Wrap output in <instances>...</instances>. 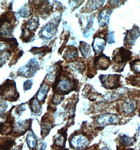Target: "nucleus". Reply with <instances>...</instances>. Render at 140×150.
Segmentation results:
<instances>
[{
	"label": "nucleus",
	"mask_w": 140,
	"mask_h": 150,
	"mask_svg": "<svg viewBox=\"0 0 140 150\" xmlns=\"http://www.w3.org/2000/svg\"><path fill=\"white\" fill-rule=\"evenodd\" d=\"M107 41L110 44L114 43V33L113 32L110 33L108 34V36L107 37Z\"/></svg>",
	"instance_id": "obj_30"
},
{
	"label": "nucleus",
	"mask_w": 140,
	"mask_h": 150,
	"mask_svg": "<svg viewBox=\"0 0 140 150\" xmlns=\"http://www.w3.org/2000/svg\"><path fill=\"white\" fill-rule=\"evenodd\" d=\"M75 80H71L69 78H66L63 79L56 78L54 87L57 93L60 94H67L74 90L76 87Z\"/></svg>",
	"instance_id": "obj_3"
},
{
	"label": "nucleus",
	"mask_w": 140,
	"mask_h": 150,
	"mask_svg": "<svg viewBox=\"0 0 140 150\" xmlns=\"http://www.w3.org/2000/svg\"><path fill=\"white\" fill-rule=\"evenodd\" d=\"M30 32H35L39 26V19L37 16H33L28 20L23 26Z\"/></svg>",
	"instance_id": "obj_18"
},
{
	"label": "nucleus",
	"mask_w": 140,
	"mask_h": 150,
	"mask_svg": "<svg viewBox=\"0 0 140 150\" xmlns=\"http://www.w3.org/2000/svg\"><path fill=\"white\" fill-rule=\"evenodd\" d=\"M29 105L33 113L35 114H38L39 113V115L41 114V110H42L41 106L39 104V102L37 100H35L34 98L33 100V98L31 99L29 102Z\"/></svg>",
	"instance_id": "obj_22"
},
{
	"label": "nucleus",
	"mask_w": 140,
	"mask_h": 150,
	"mask_svg": "<svg viewBox=\"0 0 140 150\" xmlns=\"http://www.w3.org/2000/svg\"><path fill=\"white\" fill-rule=\"evenodd\" d=\"M26 142L29 147L31 149H34L37 145L36 136L32 131H29L26 137Z\"/></svg>",
	"instance_id": "obj_19"
},
{
	"label": "nucleus",
	"mask_w": 140,
	"mask_h": 150,
	"mask_svg": "<svg viewBox=\"0 0 140 150\" xmlns=\"http://www.w3.org/2000/svg\"><path fill=\"white\" fill-rule=\"evenodd\" d=\"M106 45V40L103 37L98 36L94 37L92 42V48L96 54H100L104 51Z\"/></svg>",
	"instance_id": "obj_11"
},
{
	"label": "nucleus",
	"mask_w": 140,
	"mask_h": 150,
	"mask_svg": "<svg viewBox=\"0 0 140 150\" xmlns=\"http://www.w3.org/2000/svg\"><path fill=\"white\" fill-rule=\"evenodd\" d=\"M119 117L114 114L106 113L102 114L97 119V124L100 126H107L111 124H116L119 121Z\"/></svg>",
	"instance_id": "obj_8"
},
{
	"label": "nucleus",
	"mask_w": 140,
	"mask_h": 150,
	"mask_svg": "<svg viewBox=\"0 0 140 150\" xmlns=\"http://www.w3.org/2000/svg\"><path fill=\"white\" fill-rule=\"evenodd\" d=\"M1 95L4 99L16 101L19 97V94L17 93L15 83L13 80H6L1 86Z\"/></svg>",
	"instance_id": "obj_2"
},
{
	"label": "nucleus",
	"mask_w": 140,
	"mask_h": 150,
	"mask_svg": "<svg viewBox=\"0 0 140 150\" xmlns=\"http://www.w3.org/2000/svg\"><path fill=\"white\" fill-rule=\"evenodd\" d=\"M137 107V103L134 100L128 99L122 104L123 111L126 114H130L135 111Z\"/></svg>",
	"instance_id": "obj_14"
},
{
	"label": "nucleus",
	"mask_w": 140,
	"mask_h": 150,
	"mask_svg": "<svg viewBox=\"0 0 140 150\" xmlns=\"http://www.w3.org/2000/svg\"><path fill=\"white\" fill-rule=\"evenodd\" d=\"M26 110L25 108V106L24 104L22 105H20L17 109V114H21L22 113V112L25 111Z\"/></svg>",
	"instance_id": "obj_32"
},
{
	"label": "nucleus",
	"mask_w": 140,
	"mask_h": 150,
	"mask_svg": "<svg viewBox=\"0 0 140 150\" xmlns=\"http://www.w3.org/2000/svg\"><path fill=\"white\" fill-rule=\"evenodd\" d=\"M31 8L28 5H25L19 9L18 11V13L21 17H28L31 14Z\"/></svg>",
	"instance_id": "obj_25"
},
{
	"label": "nucleus",
	"mask_w": 140,
	"mask_h": 150,
	"mask_svg": "<svg viewBox=\"0 0 140 150\" xmlns=\"http://www.w3.org/2000/svg\"><path fill=\"white\" fill-rule=\"evenodd\" d=\"M66 131L61 130L54 137V144L56 146L59 147H64L65 145L67 139Z\"/></svg>",
	"instance_id": "obj_16"
},
{
	"label": "nucleus",
	"mask_w": 140,
	"mask_h": 150,
	"mask_svg": "<svg viewBox=\"0 0 140 150\" xmlns=\"http://www.w3.org/2000/svg\"><path fill=\"white\" fill-rule=\"evenodd\" d=\"M53 124L50 119L47 117L44 116L41 119V136L44 137L47 136L49 134L51 129L53 128Z\"/></svg>",
	"instance_id": "obj_15"
},
{
	"label": "nucleus",
	"mask_w": 140,
	"mask_h": 150,
	"mask_svg": "<svg viewBox=\"0 0 140 150\" xmlns=\"http://www.w3.org/2000/svg\"><path fill=\"white\" fill-rule=\"evenodd\" d=\"M22 146H21L20 145L18 146L17 147L15 148L13 150H22Z\"/></svg>",
	"instance_id": "obj_34"
},
{
	"label": "nucleus",
	"mask_w": 140,
	"mask_h": 150,
	"mask_svg": "<svg viewBox=\"0 0 140 150\" xmlns=\"http://www.w3.org/2000/svg\"><path fill=\"white\" fill-rule=\"evenodd\" d=\"M39 68V62L35 59H31L26 65L19 68L17 74L23 77L31 78L35 74Z\"/></svg>",
	"instance_id": "obj_4"
},
{
	"label": "nucleus",
	"mask_w": 140,
	"mask_h": 150,
	"mask_svg": "<svg viewBox=\"0 0 140 150\" xmlns=\"http://www.w3.org/2000/svg\"><path fill=\"white\" fill-rule=\"evenodd\" d=\"M79 50L82 56L85 58H88L91 56V50L89 44L84 41H81L80 42Z\"/></svg>",
	"instance_id": "obj_20"
},
{
	"label": "nucleus",
	"mask_w": 140,
	"mask_h": 150,
	"mask_svg": "<svg viewBox=\"0 0 140 150\" xmlns=\"http://www.w3.org/2000/svg\"><path fill=\"white\" fill-rule=\"evenodd\" d=\"M7 104L4 101L1 100V115L5 111L7 108Z\"/></svg>",
	"instance_id": "obj_31"
},
{
	"label": "nucleus",
	"mask_w": 140,
	"mask_h": 150,
	"mask_svg": "<svg viewBox=\"0 0 140 150\" xmlns=\"http://www.w3.org/2000/svg\"><path fill=\"white\" fill-rule=\"evenodd\" d=\"M58 23L55 21L49 22L47 24L41 28L39 32L41 38L46 39H49L55 36L57 31Z\"/></svg>",
	"instance_id": "obj_7"
},
{
	"label": "nucleus",
	"mask_w": 140,
	"mask_h": 150,
	"mask_svg": "<svg viewBox=\"0 0 140 150\" xmlns=\"http://www.w3.org/2000/svg\"><path fill=\"white\" fill-rule=\"evenodd\" d=\"M30 52L31 53H34V54L42 55L43 54H45V53L51 52V49L47 46H44L43 47H41V48L34 47L31 49Z\"/></svg>",
	"instance_id": "obj_24"
},
{
	"label": "nucleus",
	"mask_w": 140,
	"mask_h": 150,
	"mask_svg": "<svg viewBox=\"0 0 140 150\" xmlns=\"http://www.w3.org/2000/svg\"><path fill=\"white\" fill-rule=\"evenodd\" d=\"M131 70L135 74H140V59H135L130 62Z\"/></svg>",
	"instance_id": "obj_26"
},
{
	"label": "nucleus",
	"mask_w": 140,
	"mask_h": 150,
	"mask_svg": "<svg viewBox=\"0 0 140 150\" xmlns=\"http://www.w3.org/2000/svg\"><path fill=\"white\" fill-rule=\"evenodd\" d=\"M49 86L47 83H43L37 94V100L39 102H44L46 99L49 92Z\"/></svg>",
	"instance_id": "obj_17"
},
{
	"label": "nucleus",
	"mask_w": 140,
	"mask_h": 150,
	"mask_svg": "<svg viewBox=\"0 0 140 150\" xmlns=\"http://www.w3.org/2000/svg\"><path fill=\"white\" fill-rule=\"evenodd\" d=\"M33 85V82L31 80H28L26 81L24 83V90L25 91H27L31 88Z\"/></svg>",
	"instance_id": "obj_29"
},
{
	"label": "nucleus",
	"mask_w": 140,
	"mask_h": 150,
	"mask_svg": "<svg viewBox=\"0 0 140 150\" xmlns=\"http://www.w3.org/2000/svg\"><path fill=\"white\" fill-rule=\"evenodd\" d=\"M78 54L77 48L75 47H69L64 55V58L67 60H74L77 58Z\"/></svg>",
	"instance_id": "obj_21"
},
{
	"label": "nucleus",
	"mask_w": 140,
	"mask_h": 150,
	"mask_svg": "<svg viewBox=\"0 0 140 150\" xmlns=\"http://www.w3.org/2000/svg\"><path fill=\"white\" fill-rule=\"evenodd\" d=\"M31 119L18 122L15 128L16 133L20 134L21 135L24 134L29 129L30 127L31 126Z\"/></svg>",
	"instance_id": "obj_13"
},
{
	"label": "nucleus",
	"mask_w": 140,
	"mask_h": 150,
	"mask_svg": "<svg viewBox=\"0 0 140 150\" xmlns=\"http://www.w3.org/2000/svg\"><path fill=\"white\" fill-rule=\"evenodd\" d=\"M89 2L90 3L89 4V8L91 10L94 11L99 8V7H101L102 5H103L104 1H89Z\"/></svg>",
	"instance_id": "obj_28"
},
{
	"label": "nucleus",
	"mask_w": 140,
	"mask_h": 150,
	"mask_svg": "<svg viewBox=\"0 0 140 150\" xmlns=\"http://www.w3.org/2000/svg\"><path fill=\"white\" fill-rule=\"evenodd\" d=\"M132 52L124 47H120L114 51L112 61L116 64L115 67H119V71L123 70V68L126 62L132 59Z\"/></svg>",
	"instance_id": "obj_1"
},
{
	"label": "nucleus",
	"mask_w": 140,
	"mask_h": 150,
	"mask_svg": "<svg viewBox=\"0 0 140 150\" xmlns=\"http://www.w3.org/2000/svg\"><path fill=\"white\" fill-rule=\"evenodd\" d=\"M101 150H109V148H107V147H104V148L102 149Z\"/></svg>",
	"instance_id": "obj_35"
},
{
	"label": "nucleus",
	"mask_w": 140,
	"mask_h": 150,
	"mask_svg": "<svg viewBox=\"0 0 140 150\" xmlns=\"http://www.w3.org/2000/svg\"><path fill=\"white\" fill-rule=\"evenodd\" d=\"M111 64V60L110 58L101 54L96 57L94 61V65L97 70H106L109 68Z\"/></svg>",
	"instance_id": "obj_9"
},
{
	"label": "nucleus",
	"mask_w": 140,
	"mask_h": 150,
	"mask_svg": "<svg viewBox=\"0 0 140 150\" xmlns=\"http://www.w3.org/2000/svg\"><path fill=\"white\" fill-rule=\"evenodd\" d=\"M14 144V141L12 139H6L4 141L1 140V150H10Z\"/></svg>",
	"instance_id": "obj_23"
},
{
	"label": "nucleus",
	"mask_w": 140,
	"mask_h": 150,
	"mask_svg": "<svg viewBox=\"0 0 140 150\" xmlns=\"http://www.w3.org/2000/svg\"><path fill=\"white\" fill-rule=\"evenodd\" d=\"M140 36V30L137 27H133L132 29L127 31L125 39L124 45L126 47H130L133 45L138 37Z\"/></svg>",
	"instance_id": "obj_10"
},
{
	"label": "nucleus",
	"mask_w": 140,
	"mask_h": 150,
	"mask_svg": "<svg viewBox=\"0 0 140 150\" xmlns=\"http://www.w3.org/2000/svg\"><path fill=\"white\" fill-rule=\"evenodd\" d=\"M46 146H47V144L45 142H43L41 143V145L39 146V150H45L46 149Z\"/></svg>",
	"instance_id": "obj_33"
},
{
	"label": "nucleus",
	"mask_w": 140,
	"mask_h": 150,
	"mask_svg": "<svg viewBox=\"0 0 140 150\" xmlns=\"http://www.w3.org/2000/svg\"><path fill=\"white\" fill-rule=\"evenodd\" d=\"M89 139L82 133H77L72 137L70 140L71 148L80 150L89 145Z\"/></svg>",
	"instance_id": "obj_6"
},
{
	"label": "nucleus",
	"mask_w": 140,
	"mask_h": 150,
	"mask_svg": "<svg viewBox=\"0 0 140 150\" xmlns=\"http://www.w3.org/2000/svg\"><path fill=\"white\" fill-rule=\"evenodd\" d=\"M112 11L109 8H106L102 11L98 16V23L100 27L106 26L109 22Z\"/></svg>",
	"instance_id": "obj_12"
},
{
	"label": "nucleus",
	"mask_w": 140,
	"mask_h": 150,
	"mask_svg": "<svg viewBox=\"0 0 140 150\" xmlns=\"http://www.w3.org/2000/svg\"><path fill=\"white\" fill-rule=\"evenodd\" d=\"M135 139L132 138H130L126 136H123L121 137L120 142L122 145L125 146H130L132 145L134 142Z\"/></svg>",
	"instance_id": "obj_27"
},
{
	"label": "nucleus",
	"mask_w": 140,
	"mask_h": 150,
	"mask_svg": "<svg viewBox=\"0 0 140 150\" xmlns=\"http://www.w3.org/2000/svg\"><path fill=\"white\" fill-rule=\"evenodd\" d=\"M121 75L118 74L101 75L99 76L102 85L107 89H114L120 87Z\"/></svg>",
	"instance_id": "obj_5"
}]
</instances>
